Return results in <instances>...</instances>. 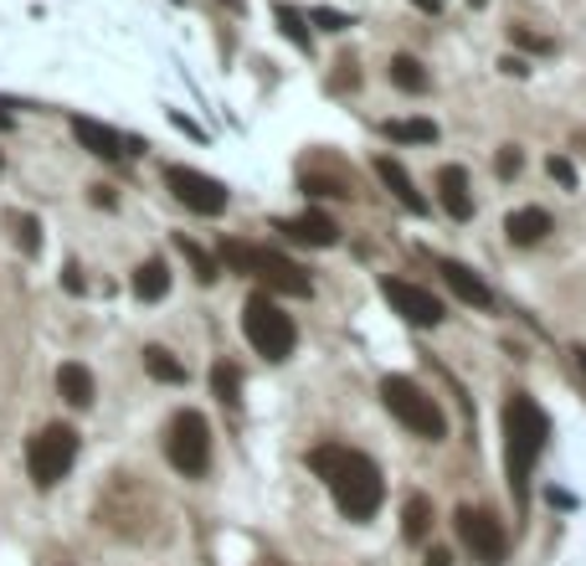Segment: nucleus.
I'll return each mask as SVG.
<instances>
[{"mask_svg":"<svg viewBox=\"0 0 586 566\" xmlns=\"http://www.w3.org/2000/svg\"><path fill=\"white\" fill-rule=\"evenodd\" d=\"M509 41H520V47H530V52H550V41L535 37V31H525V27H509Z\"/></svg>","mask_w":586,"mask_h":566,"instance_id":"nucleus-31","label":"nucleus"},{"mask_svg":"<svg viewBox=\"0 0 586 566\" xmlns=\"http://www.w3.org/2000/svg\"><path fill=\"white\" fill-rule=\"evenodd\" d=\"M381 129H387V139H397V145H432V139H438V124L432 119H387Z\"/></svg>","mask_w":586,"mask_h":566,"instance_id":"nucleus-21","label":"nucleus"},{"mask_svg":"<svg viewBox=\"0 0 586 566\" xmlns=\"http://www.w3.org/2000/svg\"><path fill=\"white\" fill-rule=\"evenodd\" d=\"M6 129H11V114H6V108H0V135H6Z\"/></svg>","mask_w":586,"mask_h":566,"instance_id":"nucleus-36","label":"nucleus"},{"mask_svg":"<svg viewBox=\"0 0 586 566\" xmlns=\"http://www.w3.org/2000/svg\"><path fill=\"white\" fill-rule=\"evenodd\" d=\"M72 135H78V145L88 149V155H98V160H124L129 149H124V135L119 129H108V124H98V119H72Z\"/></svg>","mask_w":586,"mask_h":566,"instance_id":"nucleus-14","label":"nucleus"},{"mask_svg":"<svg viewBox=\"0 0 586 566\" xmlns=\"http://www.w3.org/2000/svg\"><path fill=\"white\" fill-rule=\"evenodd\" d=\"M375 176H381V186H387L412 216H427V196L412 186V176H407V165H401V160H391V155H375Z\"/></svg>","mask_w":586,"mask_h":566,"instance_id":"nucleus-12","label":"nucleus"},{"mask_svg":"<svg viewBox=\"0 0 586 566\" xmlns=\"http://www.w3.org/2000/svg\"><path fill=\"white\" fill-rule=\"evenodd\" d=\"M145 371L155 381H165V387H180V381H186V361H175L165 345H145Z\"/></svg>","mask_w":586,"mask_h":566,"instance_id":"nucleus-20","label":"nucleus"},{"mask_svg":"<svg viewBox=\"0 0 586 566\" xmlns=\"http://www.w3.org/2000/svg\"><path fill=\"white\" fill-rule=\"evenodd\" d=\"M401 530H407V540H427V530H432V499L407 495V505H401Z\"/></svg>","mask_w":586,"mask_h":566,"instance_id":"nucleus-22","label":"nucleus"},{"mask_svg":"<svg viewBox=\"0 0 586 566\" xmlns=\"http://www.w3.org/2000/svg\"><path fill=\"white\" fill-rule=\"evenodd\" d=\"M520 165H525V155L515 145H505L499 155H494V170H499V180H509V176H520Z\"/></svg>","mask_w":586,"mask_h":566,"instance_id":"nucleus-28","label":"nucleus"},{"mask_svg":"<svg viewBox=\"0 0 586 566\" xmlns=\"http://www.w3.org/2000/svg\"><path fill=\"white\" fill-rule=\"evenodd\" d=\"M453 520H458V540L473 552V562H479V566H505L509 536H505V526H499L489 510H473V505H463Z\"/></svg>","mask_w":586,"mask_h":566,"instance_id":"nucleus-8","label":"nucleus"},{"mask_svg":"<svg viewBox=\"0 0 586 566\" xmlns=\"http://www.w3.org/2000/svg\"><path fill=\"white\" fill-rule=\"evenodd\" d=\"M11 227H16V243H21V253H37V247H41L37 216H11Z\"/></svg>","mask_w":586,"mask_h":566,"instance_id":"nucleus-27","label":"nucleus"},{"mask_svg":"<svg viewBox=\"0 0 586 566\" xmlns=\"http://www.w3.org/2000/svg\"><path fill=\"white\" fill-rule=\"evenodd\" d=\"M134 294L145 299V304H155V299L170 294V269H165L160 257H149V263H139V269H134Z\"/></svg>","mask_w":586,"mask_h":566,"instance_id":"nucleus-19","label":"nucleus"},{"mask_svg":"<svg viewBox=\"0 0 586 566\" xmlns=\"http://www.w3.org/2000/svg\"><path fill=\"white\" fill-rule=\"evenodd\" d=\"M304 191L309 196H350V176H334V170H314V165H309L304 170Z\"/></svg>","mask_w":586,"mask_h":566,"instance_id":"nucleus-23","label":"nucleus"},{"mask_svg":"<svg viewBox=\"0 0 586 566\" xmlns=\"http://www.w3.org/2000/svg\"><path fill=\"white\" fill-rule=\"evenodd\" d=\"M448 562H453V556L442 552V546H432V552H427V562H422V566H448Z\"/></svg>","mask_w":586,"mask_h":566,"instance_id":"nucleus-33","label":"nucleus"},{"mask_svg":"<svg viewBox=\"0 0 586 566\" xmlns=\"http://www.w3.org/2000/svg\"><path fill=\"white\" fill-rule=\"evenodd\" d=\"M438 202L453 222H468L473 216V191H468V170L463 165H442L438 170Z\"/></svg>","mask_w":586,"mask_h":566,"instance_id":"nucleus-13","label":"nucleus"},{"mask_svg":"<svg viewBox=\"0 0 586 566\" xmlns=\"http://www.w3.org/2000/svg\"><path fill=\"white\" fill-rule=\"evenodd\" d=\"M381 402H387V412L401 422V428L417 432V438H427V443H438L442 432H448L442 407L432 402L412 377H387V381H381Z\"/></svg>","mask_w":586,"mask_h":566,"instance_id":"nucleus-3","label":"nucleus"},{"mask_svg":"<svg viewBox=\"0 0 586 566\" xmlns=\"http://www.w3.org/2000/svg\"><path fill=\"white\" fill-rule=\"evenodd\" d=\"M387 78L397 82L401 94H412V98H417V94H427V82H432V78H427V68L417 62L412 52H397V57H391V62H387Z\"/></svg>","mask_w":586,"mask_h":566,"instance_id":"nucleus-18","label":"nucleus"},{"mask_svg":"<svg viewBox=\"0 0 586 566\" xmlns=\"http://www.w3.org/2000/svg\"><path fill=\"white\" fill-rule=\"evenodd\" d=\"M57 391H62L67 407H94V371L78 361H67L62 371H57Z\"/></svg>","mask_w":586,"mask_h":566,"instance_id":"nucleus-17","label":"nucleus"},{"mask_svg":"<svg viewBox=\"0 0 586 566\" xmlns=\"http://www.w3.org/2000/svg\"><path fill=\"white\" fill-rule=\"evenodd\" d=\"M473 6H489V0H473Z\"/></svg>","mask_w":586,"mask_h":566,"instance_id":"nucleus-38","label":"nucleus"},{"mask_svg":"<svg viewBox=\"0 0 586 566\" xmlns=\"http://www.w3.org/2000/svg\"><path fill=\"white\" fill-rule=\"evenodd\" d=\"M314 27H324V31H345V27H355V21H350L345 11H330V6H320V11H314Z\"/></svg>","mask_w":586,"mask_h":566,"instance_id":"nucleus-29","label":"nucleus"},{"mask_svg":"<svg viewBox=\"0 0 586 566\" xmlns=\"http://www.w3.org/2000/svg\"><path fill=\"white\" fill-rule=\"evenodd\" d=\"M247 273H253V279H263L273 294H293V299L314 294L309 273L299 269V263H289L283 253H267V247H253V263H247Z\"/></svg>","mask_w":586,"mask_h":566,"instance_id":"nucleus-9","label":"nucleus"},{"mask_svg":"<svg viewBox=\"0 0 586 566\" xmlns=\"http://www.w3.org/2000/svg\"><path fill=\"white\" fill-rule=\"evenodd\" d=\"M546 438H550V422H546V412H540V402L525 397V391H515L505 402V463H509V489H515L520 505H525V495H530V469L540 463V453H546Z\"/></svg>","mask_w":586,"mask_h":566,"instance_id":"nucleus-2","label":"nucleus"},{"mask_svg":"<svg viewBox=\"0 0 586 566\" xmlns=\"http://www.w3.org/2000/svg\"><path fill=\"white\" fill-rule=\"evenodd\" d=\"M94 206H114V191H108V186H94Z\"/></svg>","mask_w":586,"mask_h":566,"instance_id":"nucleus-34","label":"nucleus"},{"mask_svg":"<svg viewBox=\"0 0 586 566\" xmlns=\"http://www.w3.org/2000/svg\"><path fill=\"white\" fill-rule=\"evenodd\" d=\"M242 330H247V345H253L257 355H267V361H289L293 340H299L293 320L273 304V294H253L242 304Z\"/></svg>","mask_w":586,"mask_h":566,"instance_id":"nucleus-4","label":"nucleus"},{"mask_svg":"<svg viewBox=\"0 0 586 566\" xmlns=\"http://www.w3.org/2000/svg\"><path fill=\"white\" fill-rule=\"evenodd\" d=\"M546 170L560 180V186H576V165L566 160V155H550V165H546Z\"/></svg>","mask_w":586,"mask_h":566,"instance_id":"nucleus-30","label":"nucleus"},{"mask_svg":"<svg viewBox=\"0 0 586 566\" xmlns=\"http://www.w3.org/2000/svg\"><path fill=\"white\" fill-rule=\"evenodd\" d=\"M165 459L175 463L180 474H206L212 469V428L201 412H175L170 428H165Z\"/></svg>","mask_w":586,"mask_h":566,"instance_id":"nucleus-6","label":"nucleus"},{"mask_svg":"<svg viewBox=\"0 0 586 566\" xmlns=\"http://www.w3.org/2000/svg\"><path fill=\"white\" fill-rule=\"evenodd\" d=\"M438 273H442V283L453 289L463 304H473V310H489L494 304V294H489V283L479 279L473 269H463V263H448V257H438Z\"/></svg>","mask_w":586,"mask_h":566,"instance_id":"nucleus-15","label":"nucleus"},{"mask_svg":"<svg viewBox=\"0 0 586 566\" xmlns=\"http://www.w3.org/2000/svg\"><path fill=\"white\" fill-rule=\"evenodd\" d=\"M309 469L330 485L340 515H350V520H371V515L381 510V499H387L381 469H375L365 453L345 448V443H320L314 453H309Z\"/></svg>","mask_w":586,"mask_h":566,"instance_id":"nucleus-1","label":"nucleus"},{"mask_svg":"<svg viewBox=\"0 0 586 566\" xmlns=\"http://www.w3.org/2000/svg\"><path fill=\"white\" fill-rule=\"evenodd\" d=\"M546 232H550V212H546V206H520V212L505 216V237L515 247H535Z\"/></svg>","mask_w":586,"mask_h":566,"instance_id":"nucleus-16","label":"nucleus"},{"mask_svg":"<svg viewBox=\"0 0 586 566\" xmlns=\"http://www.w3.org/2000/svg\"><path fill=\"white\" fill-rule=\"evenodd\" d=\"M381 294H387V304L401 314L407 324H442V299H432L427 289H417V283L407 279H381Z\"/></svg>","mask_w":586,"mask_h":566,"instance_id":"nucleus-10","label":"nucleus"},{"mask_svg":"<svg viewBox=\"0 0 586 566\" xmlns=\"http://www.w3.org/2000/svg\"><path fill=\"white\" fill-rule=\"evenodd\" d=\"M412 6H417V11H438L442 0H412Z\"/></svg>","mask_w":586,"mask_h":566,"instance_id":"nucleus-35","label":"nucleus"},{"mask_svg":"<svg viewBox=\"0 0 586 566\" xmlns=\"http://www.w3.org/2000/svg\"><path fill=\"white\" fill-rule=\"evenodd\" d=\"M499 68H505L509 78H525V72H530V68H525V62H520V57H505V62H499Z\"/></svg>","mask_w":586,"mask_h":566,"instance_id":"nucleus-32","label":"nucleus"},{"mask_svg":"<svg viewBox=\"0 0 586 566\" xmlns=\"http://www.w3.org/2000/svg\"><path fill=\"white\" fill-rule=\"evenodd\" d=\"M279 232H289L293 243H304V247H334L340 243V227H334L324 212H299V216H283Z\"/></svg>","mask_w":586,"mask_h":566,"instance_id":"nucleus-11","label":"nucleus"},{"mask_svg":"<svg viewBox=\"0 0 586 566\" xmlns=\"http://www.w3.org/2000/svg\"><path fill=\"white\" fill-rule=\"evenodd\" d=\"M212 391H216V397H222L227 407H237V402H242V397H237V391H242V371H237V365L216 361V365H212Z\"/></svg>","mask_w":586,"mask_h":566,"instance_id":"nucleus-26","label":"nucleus"},{"mask_svg":"<svg viewBox=\"0 0 586 566\" xmlns=\"http://www.w3.org/2000/svg\"><path fill=\"white\" fill-rule=\"evenodd\" d=\"M279 27H283V37L293 41V47H314V31H309V16L299 11V6H279Z\"/></svg>","mask_w":586,"mask_h":566,"instance_id":"nucleus-24","label":"nucleus"},{"mask_svg":"<svg viewBox=\"0 0 586 566\" xmlns=\"http://www.w3.org/2000/svg\"><path fill=\"white\" fill-rule=\"evenodd\" d=\"M165 186H170V196L186 212L196 216H222L227 212V186L212 176H201V170H191V165H165Z\"/></svg>","mask_w":586,"mask_h":566,"instance_id":"nucleus-7","label":"nucleus"},{"mask_svg":"<svg viewBox=\"0 0 586 566\" xmlns=\"http://www.w3.org/2000/svg\"><path fill=\"white\" fill-rule=\"evenodd\" d=\"M72 459H78V432L67 428V422H47V428H41L37 438L27 443L31 485H37V489L62 485L67 469H72Z\"/></svg>","mask_w":586,"mask_h":566,"instance_id":"nucleus-5","label":"nucleus"},{"mask_svg":"<svg viewBox=\"0 0 586 566\" xmlns=\"http://www.w3.org/2000/svg\"><path fill=\"white\" fill-rule=\"evenodd\" d=\"M222 6H227V11H242V0H222Z\"/></svg>","mask_w":586,"mask_h":566,"instance_id":"nucleus-37","label":"nucleus"},{"mask_svg":"<svg viewBox=\"0 0 586 566\" xmlns=\"http://www.w3.org/2000/svg\"><path fill=\"white\" fill-rule=\"evenodd\" d=\"M175 247H180V257H186L191 269H196V279H201V283H216V279H222V269H216V257H206V253H201V247L191 243L186 232L175 237Z\"/></svg>","mask_w":586,"mask_h":566,"instance_id":"nucleus-25","label":"nucleus"}]
</instances>
